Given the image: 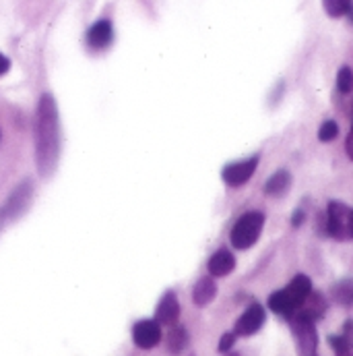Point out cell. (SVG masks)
<instances>
[{"label":"cell","mask_w":353,"mask_h":356,"mask_svg":"<svg viewBox=\"0 0 353 356\" xmlns=\"http://www.w3.org/2000/svg\"><path fill=\"white\" fill-rule=\"evenodd\" d=\"M180 319V302H178L176 294L174 292H166L155 309V321L160 325H168L174 327Z\"/></svg>","instance_id":"obj_11"},{"label":"cell","mask_w":353,"mask_h":356,"mask_svg":"<svg viewBox=\"0 0 353 356\" xmlns=\"http://www.w3.org/2000/svg\"><path fill=\"white\" fill-rule=\"evenodd\" d=\"M217 294V284L213 277H200L192 288V302L196 307H207Z\"/></svg>","instance_id":"obj_14"},{"label":"cell","mask_w":353,"mask_h":356,"mask_svg":"<svg viewBox=\"0 0 353 356\" xmlns=\"http://www.w3.org/2000/svg\"><path fill=\"white\" fill-rule=\"evenodd\" d=\"M263 323H265V309L259 302H252L236 321L234 334L236 336H252L263 327Z\"/></svg>","instance_id":"obj_9"},{"label":"cell","mask_w":353,"mask_h":356,"mask_svg":"<svg viewBox=\"0 0 353 356\" xmlns=\"http://www.w3.org/2000/svg\"><path fill=\"white\" fill-rule=\"evenodd\" d=\"M310 294H312V282L308 275L300 273L283 290H277L268 296V309L275 311L277 315H283L285 319H291L302 309V305Z\"/></svg>","instance_id":"obj_2"},{"label":"cell","mask_w":353,"mask_h":356,"mask_svg":"<svg viewBox=\"0 0 353 356\" xmlns=\"http://www.w3.org/2000/svg\"><path fill=\"white\" fill-rule=\"evenodd\" d=\"M325 8H327V13L331 15V17H343V15H350L353 10V4L352 2H347V0H327L325 2Z\"/></svg>","instance_id":"obj_18"},{"label":"cell","mask_w":353,"mask_h":356,"mask_svg":"<svg viewBox=\"0 0 353 356\" xmlns=\"http://www.w3.org/2000/svg\"><path fill=\"white\" fill-rule=\"evenodd\" d=\"M333 294H335L337 302H341V305H345V307L353 305V282H350V280L339 282V284L333 288Z\"/></svg>","instance_id":"obj_17"},{"label":"cell","mask_w":353,"mask_h":356,"mask_svg":"<svg viewBox=\"0 0 353 356\" xmlns=\"http://www.w3.org/2000/svg\"><path fill=\"white\" fill-rule=\"evenodd\" d=\"M225 356H240V355H234V353H232V355H225Z\"/></svg>","instance_id":"obj_25"},{"label":"cell","mask_w":353,"mask_h":356,"mask_svg":"<svg viewBox=\"0 0 353 356\" xmlns=\"http://www.w3.org/2000/svg\"><path fill=\"white\" fill-rule=\"evenodd\" d=\"M234 267H236V257L227 249H219L209 259V273H211V277H223V275L232 273Z\"/></svg>","instance_id":"obj_13"},{"label":"cell","mask_w":353,"mask_h":356,"mask_svg":"<svg viewBox=\"0 0 353 356\" xmlns=\"http://www.w3.org/2000/svg\"><path fill=\"white\" fill-rule=\"evenodd\" d=\"M352 127H353V122H352Z\"/></svg>","instance_id":"obj_27"},{"label":"cell","mask_w":353,"mask_h":356,"mask_svg":"<svg viewBox=\"0 0 353 356\" xmlns=\"http://www.w3.org/2000/svg\"><path fill=\"white\" fill-rule=\"evenodd\" d=\"M33 191H35V188H33L31 180H23V182L10 193L6 205H4L2 211H0V218H2V220H15V218H19V216L29 207V203H31V199H33Z\"/></svg>","instance_id":"obj_6"},{"label":"cell","mask_w":353,"mask_h":356,"mask_svg":"<svg viewBox=\"0 0 353 356\" xmlns=\"http://www.w3.org/2000/svg\"><path fill=\"white\" fill-rule=\"evenodd\" d=\"M8 69H10V60L4 54H0V75H4Z\"/></svg>","instance_id":"obj_23"},{"label":"cell","mask_w":353,"mask_h":356,"mask_svg":"<svg viewBox=\"0 0 353 356\" xmlns=\"http://www.w3.org/2000/svg\"><path fill=\"white\" fill-rule=\"evenodd\" d=\"M0 220H2V218H0Z\"/></svg>","instance_id":"obj_28"},{"label":"cell","mask_w":353,"mask_h":356,"mask_svg":"<svg viewBox=\"0 0 353 356\" xmlns=\"http://www.w3.org/2000/svg\"><path fill=\"white\" fill-rule=\"evenodd\" d=\"M35 164L40 177L48 178L54 175L58 158H60V120L58 108L52 93H44L35 112Z\"/></svg>","instance_id":"obj_1"},{"label":"cell","mask_w":353,"mask_h":356,"mask_svg":"<svg viewBox=\"0 0 353 356\" xmlns=\"http://www.w3.org/2000/svg\"><path fill=\"white\" fill-rule=\"evenodd\" d=\"M327 234L335 241H352L353 238V209L345 203L331 201L327 211Z\"/></svg>","instance_id":"obj_4"},{"label":"cell","mask_w":353,"mask_h":356,"mask_svg":"<svg viewBox=\"0 0 353 356\" xmlns=\"http://www.w3.org/2000/svg\"><path fill=\"white\" fill-rule=\"evenodd\" d=\"M304 218H306V216H304V211H302V209H298V211L293 213V218H291V226H295V228H298V226L304 222Z\"/></svg>","instance_id":"obj_22"},{"label":"cell","mask_w":353,"mask_h":356,"mask_svg":"<svg viewBox=\"0 0 353 356\" xmlns=\"http://www.w3.org/2000/svg\"><path fill=\"white\" fill-rule=\"evenodd\" d=\"M293 332V340H295V348L300 356H316L318 348V334L312 321L302 319V317H291L287 319Z\"/></svg>","instance_id":"obj_5"},{"label":"cell","mask_w":353,"mask_h":356,"mask_svg":"<svg viewBox=\"0 0 353 356\" xmlns=\"http://www.w3.org/2000/svg\"><path fill=\"white\" fill-rule=\"evenodd\" d=\"M343 356H353V355H352V353H350V355H343Z\"/></svg>","instance_id":"obj_26"},{"label":"cell","mask_w":353,"mask_h":356,"mask_svg":"<svg viewBox=\"0 0 353 356\" xmlns=\"http://www.w3.org/2000/svg\"><path fill=\"white\" fill-rule=\"evenodd\" d=\"M337 89L341 93H352L353 91V71L350 67H343L337 73Z\"/></svg>","instance_id":"obj_19"},{"label":"cell","mask_w":353,"mask_h":356,"mask_svg":"<svg viewBox=\"0 0 353 356\" xmlns=\"http://www.w3.org/2000/svg\"><path fill=\"white\" fill-rule=\"evenodd\" d=\"M257 166H259V156H252V158H248V160L227 164V166L223 168L221 177L225 180V184H230V186H242V184H246V182L252 178Z\"/></svg>","instance_id":"obj_8"},{"label":"cell","mask_w":353,"mask_h":356,"mask_svg":"<svg viewBox=\"0 0 353 356\" xmlns=\"http://www.w3.org/2000/svg\"><path fill=\"white\" fill-rule=\"evenodd\" d=\"M132 340L139 348L151 350L162 342V325L155 319H143L137 321L132 327Z\"/></svg>","instance_id":"obj_7"},{"label":"cell","mask_w":353,"mask_h":356,"mask_svg":"<svg viewBox=\"0 0 353 356\" xmlns=\"http://www.w3.org/2000/svg\"><path fill=\"white\" fill-rule=\"evenodd\" d=\"M112 42H114V25H112V21L101 19V21L91 25V29L87 31L89 48L105 50V48L112 46Z\"/></svg>","instance_id":"obj_10"},{"label":"cell","mask_w":353,"mask_h":356,"mask_svg":"<svg viewBox=\"0 0 353 356\" xmlns=\"http://www.w3.org/2000/svg\"><path fill=\"white\" fill-rule=\"evenodd\" d=\"M166 346H168V350L172 355H180L188 346V334H186V330L180 327V325H174L168 332V336H166Z\"/></svg>","instance_id":"obj_16"},{"label":"cell","mask_w":353,"mask_h":356,"mask_svg":"<svg viewBox=\"0 0 353 356\" xmlns=\"http://www.w3.org/2000/svg\"><path fill=\"white\" fill-rule=\"evenodd\" d=\"M339 135V124L335 122V120H327V122H322V127L318 129V139L320 141H333L335 137Z\"/></svg>","instance_id":"obj_20"},{"label":"cell","mask_w":353,"mask_h":356,"mask_svg":"<svg viewBox=\"0 0 353 356\" xmlns=\"http://www.w3.org/2000/svg\"><path fill=\"white\" fill-rule=\"evenodd\" d=\"M263 226H265L263 211H248V213H244L234 224V228L230 232V241H232L234 249H240V251L250 249L259 241V236L263 232Z\"/></svg>","instance_id":"obj_3"},{"label":"cell","mask_w":353,"mask_h":356,"mask_svg":"<svg viewBox=\"0 0 353 356\" xmlns=\"http://www.w3.org/2000/svg\"><path fill=\"white\" fill-rule=\"evenodd\" d=\"M236 338H238V336H236L234 332L223 334L221 340H219V348H217V350H219V353H230V350L234 348V344H236Z\"/></svg>","instance_id":"obj_21"},{"label":"cell","mask_w":353,"mask_h":356,"mask_svg":"<svg viewBox=\"0 0 353 356\" xmlns=\"http://www.w3.org/2000/svg\"><path fill=\"white\" fill-rule=\"evenodd\" d=\"M289 182H291L289 172H287V170H279V172H275L273 177L266 180L265 193L266 195H273V197L283 195V193L289 188Z\"/></svg>","instance_id":"obj_15"},{"label":"cell","mask_w":353,"mask_h":356,"mask_svg":"<svg viewBox=\"0 0 353 356\" xmlns=\"http://www.w3.org/2000/svg\"><path fill=\"white\" fill-rule=\"evenodd\" d=\"M345 149H347V156L353 160V127L352 131H350V135H347V141H345Z\"/></svg>","instance_id":"obj_24"},{"label":"cell","mask_w":353,"mask_h":356,"mask_svg":"<svg viewBox=\"0 0 353 356\" xmlns=\"http://www.w3.org/2000/svg\"><path fill=\"white\" fill-rule=\"evenodd\" d=\"M325 313H327V302H325V298H322L320 294L312 292V294L306 298V302L302 305V309H300L293 317H302V319H308V321L314 323V321L322 319Z\"/></svg>","instance_id":"obj_12"}]
</instances>
